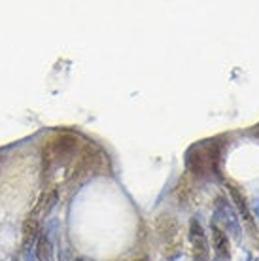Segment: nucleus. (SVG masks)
Segmentation results:
<instances>
[{
	"label": "nucleus",
	"instance_id": "obj_1",
	"mask_svg": "<svg viewBox=\"0 0 259 261\" xmlns=\"http://www.w3.org/2000/svg\"><path fill=\"white\" fill-rule=\"evenodd\" d=\"M216 218H218V222L223 225V229H225L227 233L239 241L240 233H242V229H240V218L237 216L233 206L225 199H218V202H216Z\"/></svg>",
	"mask_w": 259,
	"mask_h": 261
},
{
	"label": "nucleus",
	"instance_id": "obj_2",
	"mask_svg": "<svg viewBox=\"0 0 259 261\" xmlns=\"http://www.w3.org/2000/svg\"><path fill=\"white\" fill-rule=\"evenodd\" d=\"M191 151H195L197 155H188V165L195 170V174H206L210 170H214V163L218 157H216V153H212V146L210 144L195 146Z\"/></svg>",
	"mask_w": 259,
	"mask_h": 261
},
{
	"label": "nucleus",
	"instance_id": "obj_3",
	"mask_svg": "<svg viewBox=\"0 0 259 261\" xmlns=\"http://www.w3.org/2000/svg\"><path fill=\"white\" fill-rule=\"evenodd\" d=\"M189 237H191V244H193L195 261H208V257H210L208 239H206V233H204L201 222H199L197 218H193L191 223H189Z\"/></svg>",
	"mask_w": 259,
	"mask_h": 261
},
{
	"label": "nucleus",
	"instance_id": "obj_4",
	"mask_svg": "<svg viewBox=\"0 0 259 261\" xmlns=\"http://www.w3.org/2000/svg\"><path fill=\"white\" fill-rule=\"evenodd\" d=\"M212 244H214V252L220 259H229L231 257V248H229V237L221 227L212 225Z\"/></svg>",
	"mask_w": 259,
	"mask_h": 261
},
{
	"label": "nucleus",
	"instance_id": "obj_5",
	"mask_svg": "<svg viewBox=\"0 0 259 261\" xmlns=\"http://www.w3.org/2000/svg\"><path fill=\"white\" fill-rule=\"evenodd\" d=\"M53 254H55V248H53V241L49 233L44 231L38 235V241H36V259L38 261H53Z\"/></svg>",
	"mask_w": 259,
	"mask_h": 261
},
{
	"label": "nucleus",
	"instance_id": "obj_6",
	"mask_svg": "<svg viewBox=\"0 0 259 261\" xmlns=\"http://www.w3.org/2000/svg\"><path fill=\"white\" fill-rule=\"evenodd\" d=\"M227 188H229V193H231L235 204H237V208H239V214L242 216V222L253 231V218H252V214H250V210H248V204H246V201H244L242 193L237 190V186H231V184H229Z\"/></svg>",
	"mask_w": 259,
	"mask_h": 261
},
{
	"label": "nucleus",
	"instance_id": "obj_7",
	"mask_svg": "<svg viewBox=\"0 0 259 261\" xmlns=\"http://www.w3.org/2000/svg\"><path fill=\"white\" fill-rule=\"evenodd\" d=\"M40 233V225L36 218H29L23 225V239H25V244H29V241L33 242Z\"/></svg>",
	"mask_w": 259,
	"mask_h": 261
},
{
	"label": "nucleus",
	"instance_id": "obj_8",
	"mask_svg": "<svg viewBox=\"0 0 259 261\" xmlns=\"http://www.w3.org/2000/svg\"><path fill=\"white\" fill-rule=\"evenodd\" d=\"M57 197H59L57 190H51L49 193H47V195L44 197V199H42V208H44L45 214H47V212H49V210H51L53 206L57 204Z\"/></svg>",
	"mask_w": 259,
	"mask_h": 261
},
{
	"label": "nucleus",
	"instance_id": "obj_9",
	"mask_svg": "<svg viewBox=\"0 0 259 261\" xmlns=\"http://www.w3.org/2000/svg\"><path fill=\"white\" fill-rule=\"evenodd\" d=\"M255 214H257V220H259V199L255 201Z\"/></svg>",
	"mask_w": 259,
	"mask_h": 261
},
{
	"label": "nucleus",
	"instance_id": "obj_10",
	"mask_svg": "<svg viewBox=\"0 0 259 261\" xmlns=\"http://www.w3.org/2000/svg\"><path fill=\"white\" fill-rule=\"evenodd\" d=\"M76 261H84V259H76Z\"/></svg>",
	"mask_w": 259,
	"mask_h": 261
}]
</instances>
